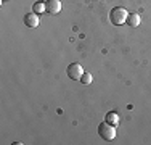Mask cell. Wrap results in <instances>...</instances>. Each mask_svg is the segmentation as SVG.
<instances>
[{
	"label": "cell",
	"instance_id": "7a4b0ae2",
	"mask_svg": "<svg viewBox=\"0 0 151 145\" xmlns=\"http://www.w3.org/2000/svg\"><path fill=\"white\" fill-rule=\"evenodd\" d=\"M98 134L101 139L105 140H113L114 137H116V126L109 124V123H101V124L98 126Z\"/></svg>",
	"mask_w": 151,
	"mask_h": 145
},
{
	"label": "cell",
	"instance_id": "277c9868",
	"mask_svg": "<svg viewBox=\"0 0 151 145\" xmlns=\"http://www.w3.org/2000/svg\"><path fill=\"white\" fill-rule=\"evenodd\" d=\"M45 8H47V13L48 14H56L61 12V2L60 0H47Z\"/></svg>",
	"mask_w": 151,
	"mask_h": 145
},
{
	"label": "cell",
	"instance_id": "6da1fadb",
	"mask_svg": "<svg viewBox=\"0 0 151 145\" xmlns=\"http://www.w3.org/2000/svg\"><path fill=\"white\" fill-rule=\"evenodd\" d=\"M127 16H129V12L122 7H116V8L111 10L109 13V21L114 24V26H121L127 21Z\"/></svg>",
	"mask_w": 151,
	"mask_h": 145
},
{
	"label": "cell",
	"instance_id": "5b68a950",
	"mask_svg": "<svg viewBox=\"0 0 151 145\" xmlns=\"http://www.w3.org/2000/svg\"><path fill=\"white\" fill-rule=\"evenodd\" d=\"M23 21H24V24H26L27 28H37L39 26V14L34 13V12L27 13V14H24Z\"/></svg>",
	"mask_w": 151,
	"mask_h": 145
},
{
	"label": "cell",
	"instance_id": "9c48e42d",
	"mask_svg": "<svg viewBox=\"0 0 151 145\" xmlns=\"http://www.w3.org/2000/svg\"><path fill=\"white\" fill-rule=\"evenodd\" d=\"M79 81L82 82V84H85V86H88V84H92V81H93V78H92V74L90 72H84L82 74V78L79 79Z\"/></svg>",
	"mask_w": 151,
	"mask_h": 145
},
{
	"label": "cell",
	"instance_id": "52a82bcc",
	"mask_svg": "<svg viewBox=\"0 0 151 145\" xmlns=\"http://www.w3.org/2000/svg\"><path fill=\"white\" fill-rule=\"evenodd\" d=\"M105 121L109 123V124H113V126H117L119 124V115H117L116 111H108L106 116H105Z\"/></svg>",
	"mask_w": 151,
	"mask_h": 145
},
{
	"label": "cell",
	"instance_id": "8992f818",
	"mask_svg": "<svg viewBox=\"0 0 151 145\" xmlns=\"http://www.w3.org/2000/svg\"><path fill=\"white\" fill-rule=\"evenodd\" d=\"M125 23H127L129 26H132V28H137V26H140V23H142V18H140L138 13H129Z\"/></svg>",
	"mask_w": 151,
	"mask_h": 145
},
{
	"label": "cell",
	"instance_id": "3957f363",
	"mask_svg": "<svg viewBox=\"0 0 151 145\" xmlns=\"http://www.w3.org/2000/svg\"><path fill=\"white\" fill-rule=\"evenodd\" d=\"M66 74H68V78L73 79V81H79V79L82 78V74H84V70H82V66L79 63H71V65H68Z\"/></svg>",
	"mask_w": 151,
	"mask_h": 145
},
{
	"label": "cell",
	"instance_id": "ba28073f",
	"mask_svg": "<svg viewBox=\"0 0 151 145\" xmlns=\"http://www.w3.org/2000/svg\"><path fill=\"white\" fill-rule=\"evenodd\" d=\"M32 12H34V13H37V14H42V13H45V12H47V8H45V3H44V2H35L34 5H32Z\"/></svg>",
	"mask_w": 151,
	"mask_h": 145
}]
</instances>
